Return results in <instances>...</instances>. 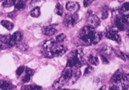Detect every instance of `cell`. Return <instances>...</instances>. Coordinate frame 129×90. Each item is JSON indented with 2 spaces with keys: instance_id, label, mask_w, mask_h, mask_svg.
<instances>
[{
  "instance_id": "e0dca14e",
  "label": "cell",
  "mask_w": 129,
  "mask_h": 90,
  "mask_svg": "<svg viewBox=\"0 0 129 90\" xmlns=\"http://www.w3.org/2000/svg\"><path fill=\"white\" fill-rule=\"evenodd\" d=\"M67 82L66 81V79H64L62 76L60 77V79H58V80H57L56 82H55L53 85V88L54 89H61L62 86L64 85V83H66Z\"/></svg>"
},
{
  "instance_id": "7a4b0ae2",
  "label": "cell",
  "mask_w": 129,
  "mask_h": 90,
  "mask_svg": "<svg viewBox=\"0 0 129 90\" xmlns=\"http://www.w3.org/2000/svg\"><path fill=\"white\" fill-rule=\"evenodd\" d=\"M82 66V60H80L77 56L76 51L72 52L70 53V55L68 57V60H67V64L66 66L70 67V68H76V69H79Z\"/></svg>"
},
{
  "instance_id": "60d3db41",
  "label": "cell",
  "mask_w": 129,
  "mask_h": 90,
  "mask_svg": "<svg viewBox=\"0 0 129 90\" xmlns=\"http://www.w3.org/2000/svg\"><path fill=\"white\" fill-rule=\"evenodd\" d=\"M110 89H121V87H118L117 85H114L113 86L110 87Z\"/></svg>"
},
{
  "instance_id": "1f68e13d",
  "label": "cell",
  "mask_w": 129,
  "mask_h": 90,
  "mask_svg": "<svg viewBox=\"0 0 129 90\" xmlns=\"http://www.w3.org/2000/svg\"><path fill=\"white\" fill-rule=\"evenodd\" d=\"M10 45L6 42H2L0 41V50H3V49H6L8 48H10Z\"/></svg>"
},
{
  "instance_id": "d6a6232c",
  "label": "cell",
  "mask_w": 129,
  "mask_h": 90,
  "mask_svg": "<svg viewBox=\"0 0 129 90\" xmlns=\"http://www.w3.org/2000/svg\"><path fill=\"white\" fill-rule=\"evenodd\" d=\"M122 83L124 84H129V74H124L123 73Z\"/></svg>"
},
{
  "instance_id": "ac0fdd59",
  "label": "cell",
  "mask_w": 129,
  "mask_h": 90,
  "mask_svg": "<svg viewBox=\"0 0 129 90\" xmlns=\"http://www.w3.org/2000/svg\"><path fill=\"white\" fill-rule=\"evenodd\" d=\"M63 22H64V25H66V27H72V26H73L72 19V15L66 14V16H64V18Z\"/></svg>"
},
{
  "instance_id": "ab89813d",
  "label": "cell",
  "mask_w": 129,
  "mask_h": 90,
  "mask_svg": "<svg viewBox=\"0 0 129 90\" xmlns=\"http://www.w3.org/2000/svg\"><path fill=\"white\" fill-rule=\"evenodd\" d=\"M8 16L10 18V19H14V18L16 16V12H10L8 14Z\"/></svg>"
},
{
  "instance_id": "b9f144b4",
  "label": "cell",
  "mask_w": 129,
  "mask_h": 90,
  "mask_svg": "<svg viewBox=\"0 0 129 90\" xmlns=\"http://www.w3.org/2000/svg\"><path fill=\"white\" fill-rule=\"evenodd\" d=\"M127 37L129 38V31H128V32H127Z\"/></svg>"
},
{
  "instance_id": "603a6c76",
  "label": "cell",
  "mask_w": 129,
  "mask_h": 90,
  "mask_svg": "<svg viewBox=\"0 0 129 90\" xmlns=\"http://www.w3.org/2000/svg\"><path fill=\"white\" fill-rule=\"evenodd\" d=\"M30 15L34 18H38L41 15V8L39 7H35L31 10Z\"/></svg>"
},
{
  "instance_id": "3957f363",
  "label": "cell",
  "mask_w": 129,
  "mask_h": 90,
  "mask_svg": "<svg viewBox=\"0 0 129 90\" xmlns=\"http://www.w3.org/2000/svg\"><path fill=\"white\" fill-rule=\"evenodd\" d=\"M105 35L106 37L109 39H111L113 41L117 42V43H120L121 42V38L119 35L116 29L114 28H109L107 29L106 32H105Z\"/></svg>"
},
{
  "instance_id": "d590c367",
  "label": "cell",
  "mask_w": 129,
  "mask_h": 90,
  "mask_svg": "<svg viewBox=\"0 0 129 90\" xmlns=\"http://www.w3.org/2000/svg\"><path fill=\"white\" fill-rule=\"evenodd\" d=\"M25 70H26V73L30 75V76H32L34 74V71L32 69H30V68H26Z\"/></svg>"
},
{
  "instance_id": "2e32d148",
  "label": "cell",
  "mask_w": 129,
  "mask_h": 90,
  "mask_svg": "<svg viewBox=\"0 0 129 90\" xmlns=\"http://www.w3.org/2000/svg\"><path fill=\"white\" fill-rule=\"evenodd\" d=\"M101 39H102V33L95 31L93 34V36H92V42H93V45L97 44Z\"/></svg>"
},
{
  "instance_id": "277c9868",
  "label": "cell",
  "mask_w": 129,
  "mask_h": 90,
  "mask_svg": "<svg viewBox=\"0 0 129 90\" xmlns=\"http://www.w3.org/2000/svg\"><path fill=\"white\" fill-rule=\"evenodd\" d=\"M88 14H89V15H87V23L89 25L93 27V28H96L97 26L100 25V19L96 15H93L92 12H89Z\"/></svg>"
},
{
  "instance_id": "cb8c5ba5",
  "label": "cell",
  "mask_w": 129,
  "mask_h": 90,
  "mask_svg": "<svg viewBox=\"0 0 129 90\" xmlns=\"http://www.w3.org/2000/svg\"><path fill=\"white\" fill-rule=\"evenodd\" d=\"M54 12L56 13L57 15H60V16L63 15V13H64L63 6H62L61 4L58 3V4L56 5V6H55V8H54Z\"/></svg>"
},
{
  "instance_id": "5bb4252c",
  "label": "cell",
  "mask_w": 129,
  "mask_h": 90,
  "mask_svg": "<svg viewBox=\"0 0 129 90\" xmlns=\"http://www.w3.org/2000/svg\"><path fill=\"white\" fill-rule=\"evenodd\" d=\"M16 87H14L10 83L7 82V81H3L0 80V89H4V90H10V89H13Z\"/></svg>"
},
{
  "instance_id": "d6986e66",
  "label": "cell",
  "mask_w": 129,
  "mask_h": 90,
  "mask_svg": "<svg viewBox=\"0 0 129 90\" xmlns=\"http://www.w3.org/2000/svg\"><path fill=\"white\" fill-rule=\"evenodd\" d=\"M57 42H56V41H55V39H49V40H47V41H44L43 46H44V48L45 49H50Z\"/></svg>"
},
{
  "instance_id": "9a60e30c",
  "label": "cell",
  "mask_w": 129,
  "mask_h": 90,
  "mask_svg": "<svg viewBox=\"0 0 129 90\" xmlns=\"http://www.w3.org/2000/svg\"><path fill=\"white\" fill-rule=\"evenodd\" d=\"M119 13L121 15H129V2L124 3L119 8Z\"/></svg>"
},
{
  "instance_id": "836d02e7",
  "label": "cell",
  "mask_w": 129,
  "mask_h": 90,
  "mask_svg": "<svg viewBox=\"0 0 129 90\" xmlns=\"http://www.w3.org/2000/svg\"><path fill=\"white\" fill-rule=\"evenodd\" d=\"M30 78H31V76H30V75H28V74H26V75H25V76L23 77V79H22L23 83H27L28 82H30Z\"/></svg>"
},
{
  "instance_id": "83f0119b",
  "label": "cell",
  "mask_w": 129,
  "mask_h": 90,
  "mask_svg": "<svg viewBox=\"0 0 129 90\" xmlns=\"http://www.w3.org/2000/svg\"><path fill=\"white\" fill-rule=\"evenodd\" d=\"M94 72V69L92 66H87L84 71V76H89L91 74H93Z\"/></svg>"
},
{
  "instance_id": "44dd1931",
  "label": "cell",
  "mask_w": 129,
  "mask_h": 90,
  "mask_svg": "<svg viewBox=\"0 0 129 90\" xmlns=\"http://www.w3.org/2000/svg\"><path fill=\"white\" fill-rule=\"evenodd\" d=\"M1 25L3 26V27H5V28L7 29V30H12L13 29V27H14V25H13V22H9V21H7V20H3L2 22H1Z\"/></svg>"
},
{
  "instance_id": "8d00e7d4",
  "label": "cell",
  "mask_w": 129,
  "mask_h": 90,
  "mask_svg": "<svg viewBox=\"0 0 129 90\" xmlns=\"http://www.w3.org/2000/svg\"><path fill=\"white\" fill-rule=\"evenodd\" d=\"M101 56V59H102V62H104V64H109V60H108V58L105 56H103V55H100Z\"/></svg>"
},
{
  "instance_id": "4dcf8cb0",
  "label": "cell",
  "mask_w": 129,
  "mask_h": 90,
  "mask_svg": "<svg viewBox=\"0 0 129 90\" xmlns=\"http://www.w3.org/2000/svg\"><path fill=\"white\" fill-rule=\"evenodd\" d=\"M24 70H25V67H24L23 66H20L19 68H18V69H16V76H20L24 73Z\"/></svg>"
},
{
  "instance_id": "f1b7e54d",
  "label": "cell",
  "mask_w": 129,
  "mask_h": 90,
  "mask_svg": "<svg viewBox=\"0 0 129 90\" xmlns=\"http://www.w3.org/2000/svg\"><path fill=\"white\" fill-rule=\"evenodd\" d=\"M17 46H18V49H19L22 52H25V51H26L27 49H28V46H27V45L25 44V43L20 42V43L18 44Z\"/></svg>"
},
{
  "instance_id": "d4e9b609",
  "label": "cell",
  "mask_w": 129,
  "mask_h": 90,
  "mask_svg": "<svg viewBox=\"0 0 129 90\" xmlns=\"http://www.w3.org/2000/svg\"><path fill=\"white\" fill-rule=\"evenodd\" d=\"M17 0H5L3 2V6L5 8L11 7L13 5H15V3L16 2Z\"/></svg>"
},
{
  "instance_id": "52a82bcc",
  "label": "cell",
  "mask_w": 129,
  "mask_h": 90,
  "mask_svg": "<svg viewBox=\"0 0 129 90\" xmlns=\"http://www.w3.org/2000/svg\"><path fill=\"white\" fill-rule=\"evenodd\" d=\"M95 28H93V27H92L90 25H86L85 27H83L80 31H79V38H82V37H83L85 36V35H88L91 33H93L95 29Z\"/></svg>"
},
{
  "instance_id": "8fae6325",
  "label": "cell",
  "mask_w": 129,
  "mask_h": 90,
  "mask_svg": "<svg viewBox=\"0 0 129 90\" xmlns=\"http://www.w3.org/2000/svg\"><path fill=\"white\" fill-rule=\"evenodd\" d=\"M122 78H123V73H120V72H117L111 77V82L114 84H120L121 83H122Z\"/></svg>"
},
{
  "instance_id": "7c38bea8",
  "label": "cell",
  "mask_w": 129,
  "mask_h": 90,
  "mask_svg": "<svg viewBox=\"0 0 129 90\" xmlns=\"http://www.w3.org/2000/svg\"><path fill=\"white\" fill-rule=\"evenodd\" d=\"M72 73H73V70H72V68H70V67H68L66 66V68L64 69L63 73L61 74V76L66 79V81L68 83V81L69 80V79L71 78V76H72Z\"/></svg>"
},
{
  "instance_id": "4316f807",
  "label": "cell",
  "mask_w": 129,
  "mask_h": 90,
  "mask_svg": "<svg viewBox=\"0 0 129 90\" xmlns=\"http://www.w3.org/2000/svg\"><path fill=\"white\" fill-rule=\"evenodd\" d=\"M22 89H41V86H38L36 85H26L21 88Z\"/></svg>"
},
{
  "instance_id": "e575fe53",
  "label": "cell",
  "mask_w": 129,
  "mask_h": 90,
  "mask_svg": "<svg viewBox=\"0 0 129 90\" xmlns=\"http://www.w3.org/2000/svg\"><path fill=\"white\" fill-rule=\"evenodd\" d=\"M76 53L77 57H78L80 60H82V57H83V51H82V49H78V50L76 51Z\"/></svg>"
},
{
  "instance_id": "6da1fadb",
  "label": "cell",
  "mask_w": 129,
  "mask_h": 90,
  "mask_svg": "<svg viewBox=\"0 0 129 90\" xmlns=\"http://www.w3.org/2000/svg\"><path fill=\"white\" fill-rule=\"evenodd\" d=\"M67 51V48L59 43H56L50 49H46L44 52V56L47 58H54L63 56Z\"/></svg>"
},
{
  "instance_id": "74e56055",
  "label": "cell",
  "mask_w": 129,
  "mask_h": 90,
  "mask_svg": "<svg viewBox=\"0 0 129 90\" xmlns=\"http://www.w3.org/2000/svg\"><path fill=\"white\" fill-rule=\"evenodd\" d=\"M108 15H109V12H108L107 10H104L102 12V19H106L108 17Z\"/></svg>"
},
{
  "instance_id": "9c48e42d",
  "label": "cell",
  "mask_w": 129,
  "mask_h": 90,
  "mask_svg": "<svg viewBox=\"0 0 129 90\" xmlns=\"http://www.w3.org/2000/svg\"><path fill=\"white\" fill-rule=\"evenodd\" d=\"M66 8L72 12H76L79 9V4L76 2H69L66 3Z\"/></svg>"
},
{
  "instance_id": "7402d4cb",
  "label": "cell",
  "mask_w": 129,
  "mask_h": 90,
  "mask_svg": "<svg viewBox=\"0 0 129 90\" xmlns=\"http://www.w3.org/2000/svg\"><path fill=\"white\" fill-rule=\"evenodd\" d=\"M25 7V1L24 0H17L15 3V8L16 10H21Z\"/></svg>"
},
{
  "instance_id": "30bf717a",
  "label": "cell",
  "mask_w": 129,
  "mask_h": 90,
  "mask_svg": "<svg viewBox=\"0 0 129 90\" xmlns=\"http://www.w3.org/2000/svg\"><path fill=\"white\" fill-rule=\"evenodd\" d=\"M81 76V71L80 70H76V71H73V73L72 76H71V78L69 79V80L68 81L69 84L72 85L77 82V80L79 79V77Z\"/></svg>"
},
{
  "instance_id": "ffe728a7",
  "label": "cell",
  "mask_w": 129,
  "mask_h": 90,
  "mask_svg": "<svg viewBox=\"0 0 129 90\" xmlns=\"http://www.w3.org/2000/svg\"><path fill=\"white\" fill-rule=\"evenodd\" d=\"M88 62L89 64L93 65V66H97L99 64V59H98L97 56H96L94 55H90L88 57Z\"/></svg>"
},
{
  "instance_id": "5b68a950",
  "label": "cell",
  "mask_w": 129,
  "mask_h": 90,
  "mask_svg": "<svg viewBox=\"0 0 129 90\" xmlns=\"http://www.w3.org/2000/svg\"><path fill=\"white\" fill-rule=\"evenodd\" d=\"M23 39V34L20 32H16L15 33H13L11 37H10V47L15 46L16 45H18L19 43H20L22 42Z\"/></svg>"
},
{
  "instance_id": "f35d334b",
  "label": "cell",
  "mask_w": 129,
  "mask_h": 90,
  "mask_svg": "<svg viewBox=\"0 0 129 90\" xmlns=\"http://www.w3.org/2000/svg\"><path fill=\"white\" fill-rule=\"evenodd\" d=\"M92 2V0H83V5L85 7L89 6Z\"/></svg>"
},
{
  "instance_id": "4fadbf2b",
  "label": "cell",
  "mask_w": 129,
  "mask_h": 90,
  "mask_svg": "<svg viewBox=\"0 0 129 90\" xmlns=\"http://www.w3.org/2000/svg\"><path fill=\"white\" fill-rule=\"evenodd\" d=\"M100 55H103L107 56V58L111 56L112 55V49L110 47L107 46H104L100 47Z\"/></svg>"
},
{
  "instance_id": "484cf974",
  "label": "cell",
  "mask_w": 129,
  "mask_h": 90,
  "mask_svg": "<svg viewBox=\"0 0 129 90\" xmlns=\"http://www.w3.org/2000/svg\"><path fill=\"white\" fill-rule=\"evenodd\" d=\"M66 35L62 33V34H59V35H58V36L56 37V39H55V41H56L57 43L61 44V43H62L64 40H66Z\"/></svg>"
},
{
  "instance_id": "f546056e",
  "label": "cell",
  "mask_w": 129,
  "mask_h": 90,
  "mask_svg": "<svg viewBox=\"0 0 129 90\" xmlns=\"http://www.w3.org/2000/svg\"><path fill=\"white\" fill-rule=\"evenodd\" d=\"M72 24L73 25H75L78 20H79V15L76 13V12H74L72 15Z\"/></svg>"
},
{
  "instance_id": "ba28073f",
  "label": "cell",
  "mask_w": 129,
  "mask_h": 90,
  "mask_svg": "<svg viewBox=\"0 0 129 90\" xmlns=\"http://www.w3.org/2000/svg\"><path fill=\"white\" fill-rule=\"evenodd\" d=\"M42 32H43V34L47 35V36H52V35H54L55 33H56L57 30L54 26L48 25V26L44 27V28L42 29Z\"/></svg>"
},
{
  "instance_id": "8992f818",
  "label": "cell",
  "mask_w": 129,
  "mask_h": 90,
  "mask_svg": "<svg viewBox=\"0 0 129 90\" xmlns=\"http://www.w3.org/2000/svg\"><path fill=\"white\" fill-rule=\"evenodd\" d=\"M115 25L117 27V29L120 31H124V29H126V28H127V24L125 22L124 15L117 17L115 19Z\"/></svg>"
}]
</instances>
